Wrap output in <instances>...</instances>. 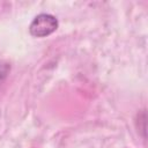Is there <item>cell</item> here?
I'll list each match as a JSON object with an SVG mask.
<instances>
[{"mask_svg":"<svg viewBox=\"0 0 148 148\" xmlns=\"http://www.w3.org/2000/svg\"><path fill=\"white\" fill-rule=\"evenodd\" d=\"M58 28V20L51 14H39L34 17L29 25V32L34 37H46Z\"/></svg>","mask_w":148,"mask_h":148,"instance_id":"1","label":"cell"},{"mask_svg":"<svg viewBox=\"0 0 148 148\" xmlns=\"http://www.w3.org/2000/svg\"><path fill=\"white\" fill-rule=\"evenodd\" d=\"M9 71H10L9 62L3 61V60H0V88H1L2 83L5 82V80L7 79V76L9 74Z\"/></svg>","mask_w":148,"mask_h":148,"instance_id":"2","label":"cell"}]
</instances>
